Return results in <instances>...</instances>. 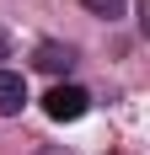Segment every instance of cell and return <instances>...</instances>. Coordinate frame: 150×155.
Instances as JSON below:
<instances>
[{"mask_svg":"<svg viewBox=\"0 0 150 155\" xmlns=\"http://www.w3.org/2000/svg\"><path fill=\"white\" fill-rule=\"evenodd\" d=\"M38 64H43L48 75H59V70H70V64H75V54H70L64 43H43V48H38Z\"/></svg>","mask_w":150,"mask_h":155,"instance_id":"obj_3","label":"cell"},{"mask_svg":"<svg viewBox=\"0 0 150 155\" xmlns=\"http://www.w3.org/2000/svg\"><path fill=\"white\" fill-rule=\"evenodd\" d=\"M22 102H27V80L16 70H0V112L11 118V112H22Z\"/></svg>","mask_w":150,"mask_h":155,"instance_id":"obj_2","label":"cell"},{"mask_svg":"<svg viewBox=\"0 0 150 155\" xmlns=\"http://www.w3.org/2000/svg\"><path fill=\"white\" fill-rule=\"evenodd\" d=\"M91 96L80 91V86H54V91L43 96V112L54 118V123H75V118H86Z\"/></svg>","mask_w":150,"mask_h":155,"instance_id":"obj_1","label":"cell"},{"mask_svg":"<svg viewBox=\"0 0 150 155\" xmlns=\"http://www.w3.org/2000/svg\"><path fill=\"white\" fill-rule=\"evenodd\" d=\"M80 5H86L91 16H107V21H113V16H123V0H80Z\"/></svg>","mask_w":150,"mask_h":155,"instance_id":"obj_4","label":"cell"}]
</instances>
